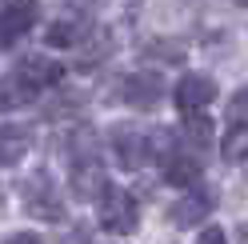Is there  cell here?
I'll return each instance as SVG.
<instances>
[{"mask_svg": "<svg viewBox=\"0 0 248 244\" xmlns=\"http://www.w3.org/2000/svg\"><path fill=\"white\" fill-rule=\"evenodd\" d=\"M4 244H44V240H40L36 232H12V236H8Z\"/></svg>", "mask_w": 248, "mask_h": 244, "instance_id": "18", "label": "cell"}, {"mask_svg": "<svg viewBox=\"0 0 248 244\" xmlns=\"http://www.w3.org/2000/svg\"><path fill=\"white\" fill-rule=\"evenodd\" d=\"M184 136L192 140V148H204L212 140V120L208 116H188L184 120Z\"/></svg>", "mask_w": 248, "mask_h": 244, "instance_id": "15", "label": "cell"}, {"mask_svg": "<svg viewBox=\"0 0 248 244\" xmlns=\"http://www.w3.org/2000/svg\"><path fill=\"white\" fill-rule=\"evenodd\" d=\"M84 32L88 28H80V24H72V20H56V24H48V44L52 48H72V44H80L84 40Z\"/></svg>", "mask_w": 248, "mask_h": 244, "instance_id": "14", "label": "cell"}, {"mask_svg": "<svg viewBox=\"0 0 248 244\" xmlns=\"http://www.w3.org/2000/svg\"><path fill=\"white\" fill-rule=\"evenodd\" d=\"M196 244H224V232H220L216 224H208L204 232H200V240H196Z\"/></svg>", "mask_w": 248, "mask_h": 244, "instance_id": "17", "label": "cell"}, {"mask_svg": "<svg viewBox=\"0 0 248 244\" xmlns=\"http://www.w3.org/2000/svg\"><path fill=\"white\" fill-rule=\"evenodd\" d=\"M40 8L36 4H0V52L16 48V44L36 28Z\"/></svg>", "mask_w": 248, "mask_h": 244, "instance_id": "4", "label": "cell"}, {"mask_svg": "<svg viewBox=\"0 0 248 244\" xmlns=\"http://www.w3.org/2000/svg\"><path fill=\"white\" fill-rule=\"evenodd\" d=\"M20 200H24V208L32 212L36 220H64V204H60V192H56V184H52V176L48 172H32L24 180V188H20Z\"/></svg>", "mask_w": 248, "mask_h": 244, "instance_id": "2", "label": "cell"}, {"mask_svg": "<svg viewBox=\"0 0 248 244\" xmlns=\"http://www.w3.org/2000/svg\"><path fill=\"white\" fill-rule=\"evenodd\" d=\"M12 72H16L20 80L32 88V92H44V88H52L60 76H64V68H60L56 60H44V56H24Z\"/></svg>", "mask_w": 248, "mask_h": 244, "instance_id": "9", "label": "cell"}, {"mask_svg": "<svg viewBox=\"0 0 248 244\" xmlns=\"http://www.w3.org/2000/svg\"><path fill=\"white\" fill-rule=\"evenodd\" d=\"M212 208H216V192L204 188V184H196V188H188L172 208H168V220H172L176 228H196L200 220H208Z\"/></svg>", "mask_w": 248, "mask_h": 244, "instance_id": "7", "label": "cell"}, {"mask_svg": "<svg viewBox=\"0 0 248 244\" xmlns=\"http://www.w3.org/2000/svg\"><path fill=\"white\" fill-rule=\"evenodd\" d=\"M120 92H124V100H128L132 108L152 112V108L164 100L168 88H164V80H160V72H132V76H124Z\"/></svg>", "mask_w": 248, "mask_h": 244, "instance_id": "8", "label": "cell"}, {"mask_svg": "<svg viewBox=\"0 0 248 244\" xmlns=\"http://www.w3.org/2000/svg\"><path fill=\"white\" fill-rule=\"evenodd\" d=\"M212 100H216V80L212 76H200V72L180 76L176 88H172V104L180 112H188V116H200Z\"/></svg>", "mask_w": 248, "mask_h": 244, "instance_id": "3", "label": "cell"}, {"mask_svg": "<svg viewBox=\"0 0 248 244\" xmlns=\"http://www.w3.org/2000/svg\"><path fill=\"white\" fill-rule=\"evenodd\" d=\"M228 120L232 124H248V84L236 88V96L228 100Z\"/></svg>", "mask_w": 248, "mask_h": 244, "instance_id": "16", "label": "cell"}, {"mask_svg": "<svg viewBox=\"0 0 248 244\" xmlns=\"http://www.w3.org/2000/svg\"><path fill=\"white\" fill-rule=\"evenodd\" d=\"M108 184H112V180H108L100 156L84 152L80 160H72V196L76 200H100Z\"/></svg>", "mask_w": 248, "mask_h": 244, "instance_id": "6", "label": "cell"}, {"mask_svg": "<svg viewBox=\"0 0 248 244\" xmlns=\"http://www.w3.org/2000/svg\"><path fill=\"white\" fill-rule=\"evenodd\" d=\"M112 156H116L120 168H128V172L144 168L148 160H156V152H152V136H144L140 128H120L112 136Z\"/></svg>", "mask_w": 248, "mask_h": 244, "instance_id": "5", "label": "cell"}, {"mask_svg": "<svg viewBox=\"0 0 248 244\" xmlns=\"http://www.w3.org/2000/svg\"><path fill=\"white\" fill-rule=\"evenodd\" d=\"M220 156H224L228 164L248 160V124H232V128L224 132V140H220Z\"/></svg>", "mask_w": 248, "mask_h": 244, "instance_id": "13", "label": "cell"}, {"mask_svg": "<svg viewBox=\"0 0 248 244\" xmlns=\"http://www.w3.org/2000/svg\"><path fill=\"white\" fill-rule=\"evenodd\" d=\"M96 220L104 232H112V236H132L136 232V220H140V204H136V196L128 188H120V184H108L104 196L96 200Z\"/></svg>", "mask_w": 248, "mask_h": 244, "instance_id": "1", "label": "cell"}, {"mask_svg": "<svg viewBox=\"0 0 248 244\" xmlns=\"http://www.w3.org/2000/svg\"><path fill=\"white\" fill-rule=\"evenodd\" d=\"M32 148V124H0V168L20 164Z\"/></svg>", "mask_w": 248, "mask_h": 244, "instance_id": "10", "label": "cell"}, {"mask_svg": "<svg viewBox=\"0 0 248 244\" xmlns=\"http://www.w3.org/2000/svg\"><path fill=\"white\" fill-rule=\"evenodd\" d=\"M164 180H168V184H176V188H196L200 184V160L188 156V152H168Z\"/></svg>", "mask_w": 248, "mask_h": 244, "instance_id": "11", "label": "cell"}, {"mask_svg": "<svg viewBox=\"0 0 248 244\" xmlns=\"http://www.w3.org/2000/svg\"><path fill=\"white\" fill-rule=\"evenodd\" d=\"M40 92H32L16 72H8V76H0V108H20V104H32Z\"/></svg>", "mask_w": 248, "mask_h": 244, "instance_id": "12", "label": "cell"}]
</instances>
